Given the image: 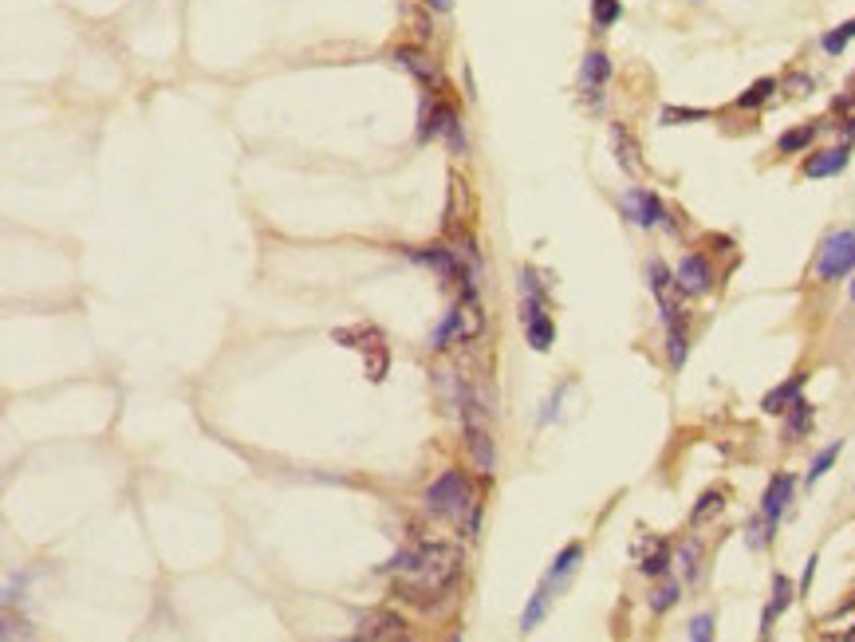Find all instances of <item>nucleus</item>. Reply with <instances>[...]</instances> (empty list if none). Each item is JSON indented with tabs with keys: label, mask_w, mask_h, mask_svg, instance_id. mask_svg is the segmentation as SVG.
Returning a JSON list of instances; mask_svg holds the SVG:
<instances>
[{
	"label": "nucleus",
	"mask_w": 855,
	"mask_h": 642,
	"mask_svg": "<svg viewBox=\"0 0 855 642\" xmlns=\"http://www.w3.org/2000/svg\"><path fill=\"white\" fill-rule=\"evenodd\" d=\"M383 572H398L402 591L410 599L446 595V591H454V583L461 576V548H454V544H418V548L398 552Z\"/></svg>",
	"instance_id": "nucleus-1"
},
{
	"label": "nucleus",
	"mask_w": 855,
	"mask_h": 642,
	"mask_svg": "<svg viewBox=\"0 0 855 642\" xmlns=\"http://www.w3.org/2000/svg\"><path fill=\"white\" fill-rule=\"evenodd\" d=\"M426 509L446 516V520H458V524L465 520L469 532L477 528V497H473V489H469V481H465L461 469H446V473L426 489Z\"/></svg>",
	"instance_id": "nucleus-2"
},
{
	"label": "nucleus",
	"mask_w": 855,
	"mask_h": 642,
	"mask_svg": "<svg viewBox=\"0 0 855 642\" xmlns=\"http://www.w3.org/2000/svg\"><path fill=\"white\" fill-rule=\"evenodd\" d=\"M855 272V233L852 229H840L832 233L824 245H820V257H816V276L820 280H844Z\"/></svg>",
	"instance_id": "nucleus-3"
},
{
	"label": "nucleus",
	"mask_w": 855,
	"mask_h": 642,
	"mask_svg": "<svg viewBox=\"0 0 855 642\" xmlns=\"http://www.w3.org/2000/svg\"><path fill=\"white\" fill-rule=\"evenodd\" d=\"M674 280H678V292H686V296H706V292L714 288V268H710V260L702 257V253H690V257L678 260Z\"/></svg>",
	"instance_id": "nucleus-4"
},
{
	"label": "nucleus",
	"mask_w": 855,
	"mask_h": 642,
	"mask_svg": "<svg viewBox=\"0 0 855 642\" xmlns=\"http://www.w3.org/2000/svg\"><path fill=\"white\" fill-rule=\"evenodd\" d=\"M465 446H469V461L477 473H485V477L497 473V446L481 422H465Z\"/></svg>",
	"instance_id": "nucleus-5"
},
{
	"label": "nucleus",
	"mask_w": 855,
	"mask_h": 642,
	"mask_svg": "<svg viewBox=\"0 0 855 642\" xmlns=\"http://www.w3.org/2000/svg\"><path fill=\"white\" fill-rule=\"evenodd\" d=\"M792 489H796V481H792L789 473H777V477L769 481L765 497H761V520H769V524L777 528V520H781V516H785V509H789Z\"/></svg>",
	"instance_id": "nucleus-6"
},
{
	"label": "nucleus",
	"mask_w": 855,
	"mask_h": 642,
	"mask_svg": "<svg viewBox=\"0 0 855 642\" xmlns=\"http://www.w3.org/2000/svg\"><path fill=\"white\" fill-rule=\"evenodd\" d=\"M359 639H406V623L391 611H367L359 615Z\"/></svg>",
	"instance_id": "nucleus-7"
},
{
	"label": "nucleus",
	"mask_w": 855,
	"mask_h": 642,
	"mask_svg": "<svg viewBox=\"0 0 855 642\" xmlns=\"http://www.w3.org/2000/svg\"><path fill=\"white\" fill-rule=\"evenodd\" d=\"M848 162H852L848 146H828L804 162V178H836L840 170H848Z\"/></svg>",
	"instance_id": "nucleus-8"
},
{
	"label": "nucleus",
	"mask_w": 855,
	"mask_h": 642,
	"mask_svg": "<svg viewBox=\"0 0 855 642\" xmlns=\"http://www.w3.org/2000/svg\"><path fill=\"white\" fill-rule=\"evenodd\" d=\"M789 603H792V579L773 576V599H769V607H765V615H761V639L773 635V623L789 611Z\"/></svg>",
	"instance_id": "nucleus-9"
},
{
	"label": "nucleus",
	"mask_w": 855,
	"mask_h": 642,
	"mask_svg": "<svg viewBox=\"0 0 855 642\" xmlns=\"http://www.w3.org/2000/svg\"><path fill=\"white\" fill-rule=\"evenodd\" d=\"M627 209H631L635 225H643V229H651V225H658V221H666V209H662V201H658L655 193H647V190H631V193H627Z\"/></svg>",
	"instance_id": "nucleus-10"
},
{
	"label": "nucleus",
	"mask_w": 855,
	"mask_h": 642,
	"mask_svg": "<svg viewBox=\"0 0 855 642\" xmlns=\"http://www.w3.org/2000/svg\"><path fill=\"white\" fill-rule=\"evenodd\" d=\"M804 383H808V375H804V371H800V375H792L789 383H781V386H777V390H769V394H765V402H761V410H765V414H785V410H789L792 402L800 398V390H804Z\"/></svg>",
	"instance_id": "nucleus-11"
},
{
	"label": "nucleus",
	"mask_w": 855,
	"mask_h": 642,
	"mask_svg": "<svg viewBox=\"0 0 855 642\" xmlns=\"http://www.w3.org/2000/svg\"><path fill=\"white\" fill-rule=\"evenodd\" d=\"M521 280V320H536V316H548L544 312V288H540V280H536V272H521L517 276Z\"/></svg>",
	"instance_id": "nucleus-12"
},
{
	"label": "nucleus",
	"mask_w": 855,
	"mask_h": 642,
	"mask_svg": "<svg viewBox=\"0 0 855 642\" xmlns=\"http://www.w3.org/2000/svg\"><path fill=\"white\" fill-rule=\"evenodd\" d=\"M607 79H611V60H607V52H588L584 64H580V83H584L588 91H599Z\"/></svg>",
	"instance_id": "nucleus-13"
},
{
	"label": "nucleus",
	"mask_w": 855,
	"mask_h": 642,
	"mask_svg": "<svg viewBox=\"0 0 855 642\" xmlns=\"http://www.w3.org/2000/svg\"><path fill=\"white\" fill-rule=\"evenodd\" d=\"M580 560H584V544H568V548H564V552L552 560V568H548L544 583H548V587H552V583H564V579L580 568Z\"/></svg>",
	"instance_id": "nucleus-14"
},
{
	"label": "nucleus",
	"mask_w": 855,
	"mask_h": 642,
	"mask_svg": "<svg viewBox=\"0 0 855 642\" xmlns=\"http://www.w3.org/2000/svg\"><path fill=\"white\" fill-rule=\"evenodd\" d=\"M785 414H789V418H785V438H789V442H800V438L812 430V406H808L804 398H796Z\"/></svg>",
	"instance_id": "nucleus-15"
},
{
	"label": "nucleus",
	"mask_w": 855,
	"mask_h": 642,
	"mask_svg": "<svg viewBox=\"0 0 855 642\" xmlns=\"http://www.w3.org/2000/svg\"><path fill=\"white\" fill-rule=\"evenodd\" d=\"M548 603H552V587H548V583H540V587H536V595L528 599L525 615H521V631H525V635L540 627V619L548 615Z\"/></svg>",
	"instance_id": "nucleus-16"
},
{
	"label": "nucleus",
	"mask_w": 855,
	"mask_h": 642,
	"mask_svg": "<svg viewBox=\"0 0 855 642\" xmlns=\"http://www.w3.org/2000/svg\"><path fill=\"white\" fill-rule=\"evenodd\" d=\"M611 142H615V158L623 170H639V146L623 127H611Z\"/></svg>",
	"instance_id": "nucleus-17"
},
{
	"label": "nucleus",
	"mask_w": 855,
	"mask_h": 642,
	"mask_svg": "<svg viewBox=\"0 0 855 642\" xmlns=\"http://www.w3.org/2000/svg\"><path fill=\"white\" fill-rule=\"evenodd\" d=\"M525 335H528V347H532V351H548L552 339H556V323L548 320V316H536V320L525 323Z\"/></svg>",
	"instance_id": "nucleus-18"
},
{
	"label": "nucleus",
	"mask_w": 855,
	"mask_h": 642,
	"mask_svg": "<svg viewBox=\"0 0 855 642\" xmlns=\"http://www.w3.org/2000/svg\"><path fill=\"white\" fill-rule=\"evenodd\" d=\"M395 60H398V64H402V67H406V71H414V75H418L422 83H430V79H438V71H434V64H430V60H426V56H422L418 48H398V52H395Z\"/></svg>",
	"instance_id": "nucleus-19"
},
{
	"label": "nucleus",
	"mask_w": 855,
	"mask_h": 642,
	"mask_svg": "<svg viewBox=\"0 0 855 642\" xmlns=\"http://www.w3.org/2000/svg\"><path fill=\"white\" fill-rule=\"evenodd\" d=\"M773 91H777V79H773V75H761L757 83H749V91H745V95H737V107H741V111L761 107L765 99H773Z\"/></svg>",
	"instance_id": "nucleus-20"
},
{
	"label": "nucleus",
	"mask_w": 855,
	"mask_h": 642,
	"mask_svg": "<svg viewBox=\"0 0 855 642\" xmlns=\"http://www.w3.org/2000/svg\"><path fill=\"white\" fill-rule=\"evenodd\" d=\"M666 351H670V367L674 371H682V363H686V331H682V320L666 323Z\"/></svg>",
	"instance_id": "nucleus-21"
},
{
	"label": "nucleus",
	"mask_w": 855,
	"mask_h": 642,
	"mask_svg": "<svg viewBox=\"0 0 855 642\" xmlns=\"http://www.w3.org/2000/svg\"><path fill=\"white\" fill-rule=\"evenodd\" d=\"M812 138H816V127L804 123V127H796V130H785V134L777 138V150H781V154H800V150L812 146Z\"/></svg>",
	"instance_id": "nucleus-22"
},
{
	"label": "nucleus",
	"mask_w": 855,
	"mask_h": 642,
	"mask_svg": "<svg viewBox=\"0 0 855 642\" xmlns=\"http://www.w3.org/2000/svg\"><path fill=\"white\" fill-rule=\"evenodd\" d=\"M855 40V20H844L840 28H832V32H824V40H820V48L828 52V56H840L848 44Z\"/></svg>",
	"instance_id": "nucleus-23"
},
{
	"label": "nucleus",
	"mask_w": 855,
	"mask_h": 642,
	"mask_svg": "<svg viewBox=\"0 0 855 642\" xmlns=\"http://www.w3.org/2000/svg\"><path fill=\"white\" fill-rule=\"evenodd\" d=\"M619 16H623L619 0H592V24L599 32H607L611 24H619Z\"/></svg>",
	"instance_id": "nucleus-24"
},
{
	"label": "nucleus",
	"mask_w": 855,
	"mask_h": 642,
	"mask_svg": "<svg viewBox=\"0 0 855 642\" xmlns=\"http://www.w3.org/2000/svg\"><path fill=\"white\" fill-rule=\"evenodd\" d=\"M710 119V111L702 107H662V127H678V123H702Z\"/></svg>",
	"instance_id": "nucleus-25"
},
{
	"label": "nucleus",
	"mask_w": 855,
	"mask_h": 642,
	"mask_svg": "<svg viewBox=\"0 0 855 642\" xmlns=\"http://www.w3.org/2000/svg\"><path fill=\"white\" fill-rule=\"evenodd\" d=\"M840 450H844V442H832L828 450H820L816 453V461H812V469H808V485H816L832 465H836V457H840Z\"/></svg>",
	"instance_id": "nucleus-26"
},
{
	"label": "nucleus",
	"mask_w": 855,
	"mask_h": 642,
	"mask_svg": "<svg viewBox=\"0 0 855 642\" xmlns=\"http://www.w3.org/2000/svg\"><path fill=\"white\" fill-rule=\"evenodd\" d=\"M722 505H725V497L718 493V489H714V493H702V501H698V505H694V513H690V524H702L710 513H718Z\"/></svg>",
	"instance_id": "nucleus-27"
},
{
	"label": "nucleus",
	"mask_w": 855,
	"mask_h": 642,
	"mask_svg": "<svg viewBox=\"0 0 855 642\" xmlns=\"http://www.w3.org/2000/svg\"><path fill=\"white\" fill-rule=\"evenodd\" d=\"M698 560H702V544H698V540H690V544L682 548V556H678V564H682L686 579L698 576Z\"/></svg>",
	"instance_id": "nucleus-28"
},
{
	"label": "nucleus",
	"mask_w": 855,
	"mask_h": 642,
	"mask_svg": "<svg viewBox=\"0 0 855 642\" xmlns=\"http://www.w3.org/2000/svg\"><path fill=\"white\" fill-rule=\"evenodd\" d=\"M674 603H678V583H666V587H658L655 595H651V611H658V615L670 611Z\"/></svg>",
	"instance_id": "nucleus-29"
},
{
	"label": "nucleus",
	"mask_w": 855,
	"mask_h": 642,
	"mask_svg": "<svg viewBox=\"0 0 855 642\" xmlns=\"http://www.w3.org/2000/svg\"><path fill=\"white\" fill-rule=\"evenodd\" d=\"M643 576H666V568H670V556H666V544H658V552L655 556H647L643 564Z\"/></svg>",
	"instance_id": "nucleus-30"
},
{
	"label": "nucleus",
	"mask_w": 855,
	"mask_h": 642,
	"mask_svg": "<svg viewBox=\"0 0 855 642\" xmlns=\"http://www.w3.org/2000/svg\"><path fill=\"white\" fill-rule=\"evenodd\" d=\"M690 639H694V642H710V639H714V619H710V615H698V619L690 623Z\"/></svg>",
	"instance_id": "nucleus-31"
},
{
	"label": "nucleus",
	"mask_w": 855,
	"mask_h": 642,
	"mask_svg": "<svg viewBox=\"0 0 855 642\" xmlns=\"http://www.w3.org/2000/svg\"><path fill=\"white\" fill-rule=\"evenodd\" d=\"M816 564H820L816 556H812V560L804 564V579H800V591H808V587H812V576H816Z\"/></svg>",
	"instance_id": "nucleus-32"
},
{
	"label": "nucleus",
	"mask_w": 855,
	"mask_h": 642,
	"mask_svg": "<svg viewBox=\"0 0 855 642\" xmlns=\"http://www.w3.org/2000/svg\"><path fill=\"white\" fill-rule=\"evenodd\" d=\"M422 4H426L430 12H450V8H454V0H422Z\"/></svg>",
	"instance_id": "nucleus-33"
},
{
	"label": "nucleus",
	"mask_w": 855,
	"mask_h": 642,
	"mask_svg": "<svg viewBox=\"0 0 855 642\" xmlns=\"http://www.w3.org/2000/svg\"><path fill=\"white\" fill-rule=\"evenodd\" d=\"M852 300H855V280H852Z\"/></svg>",
	"instance_id": "nucleus-34"
},
{
	"label": "nucleus",
	"mask_w": 855,
	"mask_h": 642,
	"mask_svg": "<svg viewBox=\"0 0 855 642\" xmlns=\"http://www.w3.org/2000/svg\"><path fill=\"white\" fill-rule=\"evenodd\" d=\"M852 103H855V99H852Z\"/></svg>",
	"instance_id": "nucleus-35"
}]
</instances>
